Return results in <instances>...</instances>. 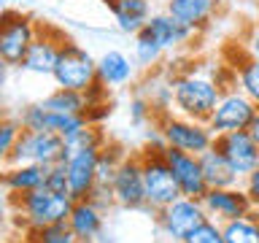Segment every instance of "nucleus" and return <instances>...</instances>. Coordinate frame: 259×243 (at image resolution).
Segmentation results:
<instances>
[{
    "label": "nucleus",
    "mask_w": 259,
    "mask_h": 243,
    "mask_svg": "<svg viewBox=\"0 0 259 243\" xmlns=\"http://www.w3.org/2000/svg\"><path fill=\"white\" fill-rule=\"evenodd\" d=\"M40 105L49 111H57V113H84L87 116V97L84 92H73V89H62L57 87L52 95H46Z\"/></svg>",
    "instance_id": "nucleus-25"
},
{
    "label": "nucleus",
    "mask_w": 259,
    "mask_h": 243,
    "mask_svg": "<svg viewBox=\"0 0 259 243\" xmlns=\"http://www.w3.org/2000/svg\"><path fill=\"white\" fill-rule=\"evenodd\" d=\"M35 35H38V22L30 14L16 11V8H3L0 11V57L11 68L22 65Z\"/></svg>",
    "instance_id": "nucleus-6"
},
{
    "label": "nucleus",
    "mask_w": 259,
    "mask_h": 243,
    "mask_svg": "<svg viewBox=\"0 0 259 243\" xmlns=\"http://www.w3.org/2000/svg\"><path fill=\"white\" fill-rule=\"evenodd\" d=\"M162 46L154 40L146 30L141 32H135V44H133V57H135V65L138 68H143V70H151L154 65H157L162 60Z\"/></svg>",
    "instance_id": "nucleus-27"
},
{
    "label": "nucleus",
    "mask_w": 259,
    "mask_h": 243,
    "mask_svg": "<svg viewBox=\"0 0 259 243\" xmlns=\"http://www.w3.org/2000/svg\"><path fill=\"white\" fill-rule=\"evenodd\" d=\"M97 157L100 149L89 146V149L70 151L65 170H68V189L73 200H87L97 189Z\"/></svg>",
    "instance_id": "nucleus-14"
},
{
    "label": "nucleus",
    "mask_w": 259,
    "mask_h": 243,
    "mask_svg": "<svg viewBox=\"0 0 259 243\" xmlns=\"http://www.w3.org/2000/svg\"><path fill=\"white\" fill-rule=\"evenodd\" d=\"M11 202H14V194L8 192L3 184H0V214H6V211H11Z\"/></svg>",
    "instance_id": "nucleus-38"
},
{
    "label": "nucleus",
    "mask_w": 259,
    "mask_h": 243,
    "mask_svg": "<svg viewBox=\"0 0 259 243\" xmlns=\"http://www.w3.org/2000/svg\"><path fill=\"white\" fill-rule=\"evenodd\" d=\"M213 146L222 151V157L230 162V168L235 170V176H238L240 181L259 165V146L254 143V138L248 135V130L216 135Z\"/></svg>",
    "instance_id": "nucleus-13"
},
{
    "label": "nucleus",
    "mask_w": 259,
    "mask_h": 243,
    "mask_svg": "<svg viewBox=\"0 0 259 243\" xmlns=\"http://www.w3.org/2000/svg\"><path fill=\"white\" fill-rule=\"evenodd\" d=\"M68 230L76 235L78 240L84 243H95L97 238H100L103 232V206L92 197L87 200H73V208H70V216H68Z\"/></svg>",
    "instance_id": "nucleus-18"
},
{
    "label": "nucleus",
    "mask_w": 259,
    "mask_h": 243,
    "mask_svg": "<svg viewBox=\"0 0 259 243\" xmlns=\"http://www.w3.org/2000/svg\"><path fill=\"white\" fill-rule=\"evenodd\" d=\"M224 243H259V208H251L246 216L222 224Z\"/></svg>",
    "instance_id": "nucleus-24"
},
{
    "label": "nucleus",
    "mask_w": 259,
    "mask_h": 243,
    "mask_svg": "<svg viewBox=\"0 0 259 243\" xmlns=\"http://www.w3.org/2000/svg\"><path fill=\"white\" fill-rule=\"evenodd\" d=\"M52 78H54V84L62 87V89L84 92V89L97 78V60L81 44L68 38L60 49V57H57Z\"/></svg>",
    "instance_id": "nucleus-4"
},
{
    "label": "nucleus",
    "mask_w": 259,
    "mask_h": 243,
    "mask_svg": "<svg viewBox=\"0 0 259 243\" xmlns=\"http://www.w3.org/2000/svg\"><path fill=\"white\" fill-rule=\"evenodd\" d=\"M248 135L254 138V143L259 146V108H256V113H254V119H251V125H248Z\"/></svg>",
    "instance_id": "nucleus-40"
},
{
    "label": "nucleus",
    "mask_w": 259,
    "mask_h": 243,
    "mask_svg": "<svg viewBox=\"0 0 259 243\" xmlns=\"http://www.w3.org/2000/svg\"><path fill=\"white\" fill-rule=\"evenodd\" d=\"M70 151L65 146V138L46 130H22L19 141L14 146L11 162L14 165H57L68 162ZM8 162V165H11Z\"/></svg>",
    "instance_id": "nucleus-3"
},
{
    "label": "nucleus",
    "mask_w": 259,
    "mask_h": 243,
    "mask_svg": "<svg viewBox=\"0 0 259 243\" xmlns=\"http://www.w3.org/2000/svg\"><path fill=\"white\" fill-rule=\"evenodd\" d=\"M130 119H133V125H149V122H154L157 119V113H154V108H151V103L146 100L143 95H135L133 97V105H130Z\"/></svg>",
    "instance_id": "nucleus-33"
},
{
    "label": "nucleus",
    "mask_w": 259,
    "mask_h": 243,
    "mask_svg": "<svg viewBox=\"0 0 259 243\" xmlns=\"http://www.w3.org/2000/svg\"><path fill=\"white\" fill-rule=\"evenodd\" d=\"M6 113H8L6 111V100H3V95H0V116H6Z\"/></svg>",
    "instance_id": "nucleus-41"
},
{
    "label": "nucleus",
    "mask_w": 259,
    "mask_h": 243,
    "mask_svg": "<svg viewBox=\"0 0 259 243\" xmlns=\"http://www.w3.org/2000/svg\"><path fill=\"white\" fill-rule=\"evenodd\" d=\"M232 68H235V84H238V89L259 105V60L246 54L243 62L232 65Z\"/></svg>",
    "instance_id": "nucleus-26"
},
{
    "label": "nucleus",
    "mask_w": 259,
    "mask_h": 243,
    "mask_svg": "<svg viewBox=\"0 0 259 243\" xmlns=\"http://www.w3.org/2000/svg\"><path fill=\"white\" fill-rule=\"evenodd\" d=\"M108 143V138L103 133V125H92V122H87L81 130H76L73 135L65 138V146H68V151H78V149H89V146H95V149H103V146Z\"/></svg>",
    "instance_id": "nucleus-29"
},
{
    "label": "nucleus",
    "mask_w": 259,
    "mask_h": 243,
    "mask_svg": "<svg viewBox=\"0 0 259 243\" xmlns=\"http://www.w3.org/2000/svg\"><path fill=\"white\" fill-rule=\"evenodd\" d=\"M30 243H84L68 230V224H52L44 230H30Z\"/></svg>",
    "instance_id": "nucleus-30"
},
{
    "label": "nucleus",
    "mask_w": 259,
    "mask_h": 243,
    "mask_svg": "<svg viewBox=\"0 0 259 243\" xmlns=\"http://www.w3.org/2000/svg\"><path fill=\"white\" fill-rule=\"evenodd\" d=\"M219 8H222V0H165V11L192 32L210 27Z\"/></svg>",
    "instance_id": "nucleus-17"
},
{
    "label": "nucleus",
    "mask_w": 259,
    "mask_h": 243,
    "mask_svg": "<svg viewBox=\"0 0 259 243\" xmlns=\"http://www.w3.org/2000/svg\"><path fill=\"white\" fill-rule=\"evenodd\" d=\"M19 119H22L24 130H46V133H57L62 138L73 135L76 130H81L89 122L84 113H57V111L44 108L40 103L24 105Z\"/></svg>",
    "instance_id": "nucleus-16"
},
{
    "label": "nucleus",
    "mask_w": 259,
    "mask_h": 243,
    "mask_svg": "<svg viewBox=\"0 0 259 243\" xmlns=\"http://www.w3.org/2000/svg\"><path fill=\"white\" fill-rule=\"evenodd\" d=\"M65 40L68 38H65L60 30H54L52 24H38V35L30 44L19 68L24 73H35V76H52Z\"/></svg>",
    "instance_id": "nucleus-11"
},
{
    "label": "nucleus",
    "mask_w": 259,
    "mask_h": 243,
    "mask_svg": "<svg viewBox=\"0 0 259 243\" xmlns=\"http://www.w3.org/2000/svg\"><path fill=\"white\" fill-rule=\"evenodd\" d=\"M243 189H246V194H248V200H251V206L254 208H259V165L251 170V173L243 178Z\"/></svg>",
    "instance_id": "nucleus-35"
},
{
    "label": "nucleus",
    "mask_w": 259,
    "mask_h": 243,
    "mask_svg": "<svg viewBox=\"0 0 259 243\" xmlns=\"http://www.w3.org/2000/svg\"><path fill=\"white\" fill-rule=\"evenodd\" d=\"M44 186H46V189H52V192H57V194H70V189H68V170H65V162L49 165Z\"/></svg>",
    "instance_id": "nucleus-32"
},
{
    "label": "nucleus",
    "mask_w": 259,
    "mask_h": 243,
    "mask_svg": "<svg viewBox=\"0 0 259 243\" xmlns=\"http://www.w3.org/2000/svg\"><path fill=\"white\" fill-rule=\"evenodd\" d=\"M8 70H11V65H8L3 57H0V95H3V89L8 84Z\"/></svg>",
    "instance_id": "nucleus-39"
},
{
    "label": "nucleus",
    "mask_w": 259,
    "mask_h": 243,
    "mask_svg": "<svg viewBox=\"0 0 259 243\" xmlns=\"http://www.w3.org/2000/svg\"><path fill=\"white\" fill-rule=\"evenodd\" d=\"M200 168H202V178H205L208 189L240 184V178L235 176V170L230 168V162L222 157V151H219L216 146H210L208 151L200 154Z\"/></svg>",
    "instance_id": "nucleus-23"
},
{
    "label": "nucleus",
    "mask_w": 259,
    "mask_h": 243,
    "mask_svg": "<svg viewBox=\"0 0 259 243\" xmlns=\"http://www.w3.org/2000/svg\"><path fill=\"white\" fill-rule=\"evenodd\" d=\"M105 116H111V103H97V105H89L87 108V119L92 125H103Z\"/></svg>",
    "instance_id": "nucleus-37"
},
{
    "label": "nucleus",
    "mask_w": 259,
    "mask_h": 243,
    "mask_svg": "<svg viewBox=\"0 0 259 243\" xmlns=\"http://www.w3.org/2000/svg\"><path fill=\"white\" fill-rule=\"evenodd\" d=\"M184 243H224V230L213 219H205L197 230H192L184 238Z\"/></svg>",
    "instance_id": "nucleus-31"
},
{
    "label": "nucleus",
    "mask_w": 259,
    "mask_h": 243,
    "mask_svg": "<svg viewBox=\"0 0 259 243\" xmlns=\"http://www.w3.org/2000/svg\"><path fill=\"white\" fill-rule=\"evenodd\" d=\"M243 52L248 57H254V60H259V22H254L248 27V35L243 38Z\"/></svg>",
    "instance_id": "nucleus-36"
},
{
    "label": "nucleus",
    "mask_w": 259,
    "mask_h": 243,
    "mask_svg": "<svg viewBox=\"0 0 259 243\" xmlns=\"http://www.w3.org/2000/svg\"><path fill=\"white\" fill-rule=\"evenodd\" d=\"M170 87H173V111L197 122H208L222 97V87L216 84L213 73L197 68L170 76Z\"/></svg>",
    "instance_id": "nucleus-1"
},
{
    "label": "nucleus",
    "mask_w": 259,
    "mask_h": 243,
    "mask_svg": "<svg viewBox=\"0 0 259 243\" xmlns=\"http://www.w3.org/2000/svg\"><path fill=\"white\" fill-rule=\"evenodd\" d=\"M162 157L173 170L178 186H181V194L184 197H197L202 200V194L208 192V184L202 178V168H200V157L197 154H189V151H181V149H173V146H165L162 149Z\"/></svg>",
    "instance_id": "nucleus-15"
},
{
    "label": "nucleus",
    "mask_w": 259,
    "mask_h": 243,
    "mask_svg": "<svg viewBox=\"0 0 259 243\" xmlns=\"http://www.w3.org/2000/svg\"><path fill=\"white\" fill-rule=\"evenodd\" d=\"M256 6H259V0H256Z\"/></svg>",
    "instance_id": "nucleus-42"
},
{
    "label": "nucleus",
    "mask_w": 259,
    "mask_h": 243,
    "mask_svg": "<svg viewBox=\"0 0 259 243\" xmlns=\"http://www.w3.org/2000/svg\"><path fill=\"white\" fill-rule=\"evenodd\" d=\"M22 119L19 116H0V170H3L8 162H11V154H14V146L22 135Z\"/></svg>",
    "instance_id": "nucleus-28"
},
{
    "label": "nucleus",
    "mask_w": 259,
    "mask_h": 243,
    "mask_svg": "<svg viewBox=\"0 0 259 243\" xmlns=\"http://www.w3.org/2000/svg\"><path fill=\"white\" fill-rule=\"evenodd\" d=\"M97 78H100L108 89L124 87L135 78V60H130L124 52L111 49V52L97 57Z\"/></svg>",
    "instance_id": "nucleus-21"
},
{
    "label": "nucleus",
    "mask_w": 259,
    "mask_h": 243,
    "mask_svg": "<svg viewBox=\"0 0 259 243\" xmlns=\"http://www.w3.org/2000/svg\"><path fill=\"white\" fill-rule=\"evenodd\" d=\"M141 162H143V184H146V206L149 211H162L170 206L173 200L181 197V186H178L173 170L162 157V151H151L143 149L141 151Z\"/></svg>",
    "instance_id": "nucleus-5"
},
{
    "label": "nucleus",
    "mask_w": 259,
    "mask_h": 243,
    "mask_svg": "<svg viewBox=\"0 0 259 243\" xmlns=\"http://www.w3.org/2000/svg\"><path fill=\"white\" fill-rule=\"evenodd\" d=\"M116 19V27L127 35H135L151 19V0H105Z\"/></svg>",
    "instance_id": "nucleus-20"
},
{
    "label": "nucleus",
    "mask_w": 259,
    "mask_h": 243,
    "mask_svg": "<svg viewBox=\"0 0 259 243\" xmlns=\"http://www.w3.org/2000/svg\"><path fill=\"white\" fill-rule=\"evenodd\" d=\"M73 208V197L70 194H57L46 186L24 194H14L11 202V214L30 230H44L52 224H65Z\"/></svg>",
    "instance_id": "nucleus-2"
},
{
    "label": "nucleus",
    "mask_w": 259,
    "mask_h": 243,
    "mask_svg": "<svg viewBox=\"0 0 259 243\" xmlns=\"http://www.w3.org/2000/svg\"><path fill=\"white\" fill-rule=\"evenodd\" d=\"M108 92H111V89L105 87L100 78H95L92 84H89V87L84 89V97H87V108H89V105H97V103H108Z\"/></svg>",
    "instance_id": "nucleus-34"
},
{
    "label": "nucleus",
    "mask_w": 259,
    "mask_h": 243,
    "mask_svg": "<svg viewBox=\"0 0 259 243\" xmlns=\"http://www.w3.org/2000/svg\"><path fill=\"white\" fill-rule=\"evenodd\" d=\"M202 206H205V214L208 219H213L219 224H227L232 219H240L246 216L251 208V200L243 184H235V186H219V189H208L202 194Z\"/></svg>",
    "instance_id": "nucleus-12"
},
{
    "label": "nucleus",
    "mask_w": 259,
    "mask_h": 243,
    "mask_svg": "<svg viewBox=\"0 0 259 243\" xmlns=\"http://www.w3.org/2000/svg\"><path fill=\"white\" fill-rule=\"evenodd\" d=\"M259 105L251 100L248 95H243L238 87L227 89L219 97L213 113L208 116V127L213 135H227V133H238V130H248L251 119H254Z\"/></svg>",
    "instance_id": "nucleus-9"
},
{
    "label": "nucleus",
    "mask_w": 259,
    "mask_h": 243,
    "mask_svg": "<svg viewBox=\"0 0 259 243\" xmlns=\"http://www.w3.org/2000/svg\"><path fill=\"white\" fill-rule=\"evenodd\" d=\"M143 30L162 46V52H176V49H181L184 44H189V40L197 35V32H192L189 27H184L178 19H173L167 11L151 14V19L146 22Z\"/></svg>",
    "instance_id": "nucleus-19"
},
{
    "label": "nucleus",
    "mask_w": 259,
    "mask_h": 243,
    "mask_svg": "<svg viewBox=\"0 0 259 243\" xmlns=\"http://www.w3.org/2000/svg\"><path fill=\"white\" fill-rule=\"evenodd\" d=\"M46 165H6L0 170V184L11 194H24L32 189H40L46 181Z\"/></svg>",
    "instance_id": "nucleus-22"
},
{
    "label": "nucleus",
    "mask_w": 259,
    "mask_h": 243,
    "mask_svg": "<svg viewBox=\"0 0 259 243\" xmlns=\"http://www.w3.org/2000/svg\"><path fill=\"white\" fill-rule=\"evenodd\" d=\"M205 219H208V214H205L202 200L184 197V194L178 200H173L170 206H165L162 211H157V227L167 243H184L186 235L192 230H197Z\"/></svg>",
    "instance_id": "nucleus-8"
},
{
    "label": "nucleus",
    "mask_w": 259,
    "mask_h": 243,
    "mask_svg": "<svg viewBox=\"0 0 259 243\" xmlns=\"http://www.w3.org/2000/svg\"><path fill=\"white\" fill-rule=\"evenodd\" d=\"M111 197L119 208L127 211H143L146 206V184H143V162L141 154H127L121 165L113 173L111 181Z\"/></svg>",
    "instance_id": "nucleus-10"
},
{
    "label": "nucleus",
    "mask_w": 259,
    "mask_h": 243,
    "mask_svg": "<svg viewBox=\"0 0 259 243\" xmlns=\"http://www.w3.org/2000/svg\"><path fill=\"white\" fill-rule=\"evenodd\" d=\"M157 127H159V133H162L167 146L189 151V154H197V157L202 151H208L216 141V135L210 133V127H208V122H197V119L181 116V113H176V116L173 113L159 116Z\"/></svg>",
    "instance_id": "nucleus-7"
}]
</instances>
